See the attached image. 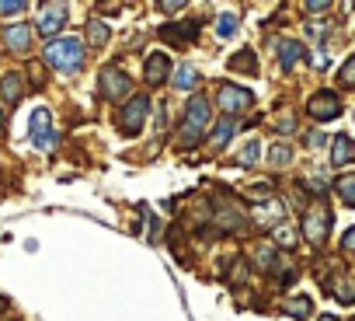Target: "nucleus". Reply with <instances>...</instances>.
Segmentation results:
<instances>
[{
    "instance_id": "nucleus-7",
    "label": "nucleus",
    "mask_w": 355,
    "mask_h": 321,
    "mask_svg": "<svg viewBox=\"0 0 355 321\" xmlns=\"http://www.w3.org/2000/svg\"><path fill=\"white\" fill-rule=\"evenodd\" d=\"M306 115H313L317 122H331V119H338V115H341V101H338V94H331V91L313 94V98L306 101Z\"/></svg>"
},
{
    "instance_id": "nucleus-36",
    "label": "nucleus",
    "mask_w": 355,
    "mask_h": 321,
    "mask_svg": "<svg viewBox=\"0 0 355 321\" xmlns=\"http://www.w3.org/2000/svg\"><path fill=\"white\" fill-rule=\"evenodd\" d=\"M341 248H345V252H348V255H352V252H355V227H348V234H345V238H341Z\"/></svg>"
},
{
    "instance_id": "nucleus-3",
    "label": "nucleus",
    "mask_w": 355,
    "mask_h": 321,
    "mask_svg": "<svg viewBox=\"0 0 355 321\" xmlns=\"http://www.w3.org/2000/svg\"><path fill=\"white\" fill-rule=\"evenodd\" d=\"M327 231H331V210H327V203H310L306 213H303V238L313 248H320L324 238H327Z\"/></svg>"
},
{
    "instance_id": "nucleus-6",
    "label": "nucleus",
    "mask_w": 355,
    "mask_h": 321,
    "mask_svg": "<svg viewBox=\"0 0 355 321\" xmlns=\"http://www.w3.org/2000/svg\"><path fill=\"white\" fill-rule=\"evenodd\" d=\"M32 143L39 150H53L56 147V133H53V115L49 108H35L32 112Z\"/></svg>"
},
{
    "instance_id": "nucleus-22",
    "label": "nucleus",
    "mask_w": 355,
    "mask_h": 321,
    "mask_svg": "<svg viewBox=\"0 0 355 321\" xmlns=\"http://www.w3.org/2000/svg\"><path fill=\"white\" fill-rule=\"evenodd\" d=\"M254 262H258V269H275V262H279V252H275V245H261L258 252H254Z\"/></svg>"
},
{
    "instance_id": "nucleus-14",
    "label": "nucleus",
    "mask_w": 355,
    "mask_h": 321,
    "mask_svg": "<svg viewBox=\"0 0 355 321\" xmlns=\"http://www.w3.org/2000/svg\"><path fill=\"white\" fill-rule=\"evenodd\" d=\"M282 213H286L282 203H275V199H261V203L254 206V224H258V227H268V224L282 220Z\"/></svg>"
},
{
    "instance_id": "nucleus-9",
    "label": "nucleus",
    "mask_w": 355,
    "mask_h": 321,
    "mask_svg": "<svg viewBox=\"0 0 355 321\" xmlns=\"http://www.w3.org/2000/svg\"><path fill=\"white\" fill-rule=\"evenodd\" d=\"M63 25H67V4L63 0H53V4L42 11V18H39V32L49 39V35L63 32Z\"/></svg>"
},
{
    "instance_id": "nucleus-24",
    "label": "nucleus",
    "mask_w": 355,
    "mask_h": 321,
    "mask_svg": "<svg viewBox=\"0 0 355 321\" xmlns=\"http://www.w3.org/2000/svg\"><path fill=\"white\" fill-rule=\"evenodd\" d=\"M196 84H199V74H196L192 67H182V70L174 74V88H182V91H192Z\"/></svg>"
},
{
    "instance_id": "nucleus-32",
    "label": "nucleus",
    "mask_w": 355,
    "mask_h": 321,
    "mask_svg": "<svg viewBox=\"0 0 355 321\" xmlns=\"http://www.w3.org/2000/svg\"><path fill=\"white\" fill-rule=\"evenodd\" d=\"M306 32H310V39H313V42H324L331 28H327V25H317V22H313V25H306Z\"/></svg>"
},
{
    "instance_id": "nucleus-31",
    "label": "nucleus",
    "mask_w": 355,
    "mask_h": 321,
    "mask_svg": "<svg viewBox=\"0 0 355 321\" xmlns=\"http://www.w3.org/2000/svg\"><path fill=\"white\" fill-rule=\"evenodd\" d=\"M338 81H341V84H355V56H352V60H348V63L341 67V74H338Z\"/></svg>"
},
{
    "instance_id": "nucleus-18",
    "label": "nucleus",
    "mask_w": 355,
    "mask_h": 321,
    "mask_svg": "<svg viewBox=\"0 0 355 321\" xmlns=\"http://www.w3.org/2000/svg\"><path fill=\"white\" fill-rule=\"evenodd\" d=\"M234 133H237V122H234V119H223V122H220V126L213 129V136H209V143H213L216 150H223V147L230 143V136H234Z\"/></svg>"
},
{
    "instance_id": "nucleus-28",
    "label": "nucleus",
    "mask_w": 355,
    "mask_h": 321,
    "mask_svg": "<svg viewBox=\"0 0 355 321\" xmlns=\"http://www.w3.org/2000/svg\"><path fill=\"white\" fill-rule=\"evenodd\" d=\"M275 241H279L282 248H293V245L300 241V234H296L293 227H286V224H279V227H275Z\"/></svg>"
},
{
    "instance_id": "nucleus-5",
    "label": "nucleus",
    "mask_w": 355,
    "mask_h": 321,
    "mask_svg": "<svg viewBox=\"0 0 355 321\" xmlns=\"http://www.w3.org/2000/svg\"><path fill=\"white\" fill-rule=\"evenodd\" d=\"M254 98H251V91H244V88H237V84H220V91H216V105L227 112V115H234V112H244L248 105H251Z\"/></svg>"
},
{
    "instance_id": "nucleus-23",
    "label": "nucleus",
    "mask_w": 355,
    "mask_h": 321,
    "mask_svg": "<svg viewBox=\"0 0 355 321\" xmlns=\"http://www.w3.org/2000/svg\"><path fill=\"white\" fill-rule=\"evenodd\" d=\"M334 192H338L345 203H352V206H355V175H341V179L334 182Z\"/></svg>"
},
{
    "instance_id": "nucleus-12",
    "label": "nucleus",
    "mask_w": 355,
    "mask_h": 321,
    "mask_svg": "<svg viewBox=\"0 0 355 321\" xmlns=\"http://www.w3.org/2000/svg\"><path fill=\"white\" fill-rule=\"evenodd\" d=\"M303 60H306V49H303L300 42H293V39H282V42H279V63H282L286 74L296 70Z\"/></svg>"
},
{
    "instance_id": "nucleus-20",
    "label": "nucleus",
    "mask_w": 355,
    "mask_h": 321,
    "mask_svg": "<svg viewBox=\"0 0 355 321\" xmlns=\"http://www.w3.org/2000/svg\"><path fill=\"white\" fill-rule=\"evenodd\" d=\"M108 39H112V32H108V25H105V22H98V18H94V22H91V25H87V42H91V46H98V49H101V46H105V42H108Z\"/></svg>"
},
{
    "instance_id": "nucleus-26",
    "label": "nucleus",
    "mask_w": 355,
    "mask_h": 321,
    "mask_svg": "<svg viewBox=\"0 0 355 321\" xmlns=\"http://www.w3.org/2000/svg\"><path fill=\"white\" fill-rule=\"evenodd\" d=\"M258 157H261V143L251 140V143L244 147V154H241V165H244V168H254V165H258Z\"/></svg>"
},
{
    "instance_id": "nucleus-39",
    "label": "nucleus",
    "mask_w": 355,
    "mask_h": 321,
    "mask_svg": "<svg viewBox=\"0 0 355 321\" xmlns=\"http://www.w3.org/2000/svg\"><path fill=\"white\" fill-rule=\"evenodd\" d=\"M320 321H338V318H334V314H324V318H320Z\"/></svg>"
},
{
    "instance_id": "nucleus-2",
    "label": "nucleus",
    "mask_w": 355,
    "mask_h": 321,
    "mask_svg": "<svg viewBox=\"0 0 355 321\" xmlns=\"http://www.w3.org/2000/svg\"><path fill=\"white\" fill-rule=\"evenodd\" d=\"M185 115L189 119H185L182 133H178V143H182V147H196L199 136H202V129L209 126V101H206V94H192Z\"/></svg>"
},
{
    "instance_id": "nucleus-38",
    "label": "nucleus",
    "mask_w": 355,
    "mask_h": 321,
    "mask_svg": "<svg viewBox=\"0 0 355 321\" xmlns=\"http://www.w3.org/2000/svg\"><path fill=\"white\" fill-rule=\"evenodd\" d=\"M324 143H327V140H324L320 133H310V147H324Z\"/></svg>"
},
{
    "instance_id": "nucleus-25",
    "label": "nucleus",
    "mask_w": 355,
    "mask_h": 321,
    "mask_svg": "<svg viewBox=\"0 0 355 321\" xmlns=\"http://www.w3.org/2000/svg\"><path fill=\"white\" fill-rule=\"evenodd\" d=\"M268 160H272V165H289V160H293V147L289 143H275L268 150Z\"/></svg>"
},
{
    "instance_id": "nucleus-10",
    "label": "nucleus",
    "mask_w": 355,
    "mask_h": 321,
    "mask_svg": "<svg viewBox=\"0 0 355 321\" xmlns=\"http://www.w3.org/2000/svg\"><path fill=\"white\" fill-rule=\"evenodd\" d=\"M167 77H171V56L167 53H150L146 56V84L160 88Z\"/></svg>"
},
{
    "instance_id": "nucleus-41",
    "label": "nucleus",
    "mask_w": 355,
    "mask_h": 321,
    "mask_svg": "<svg viewBox=\"0 0 355 321\" xmlns=\"http://www.w3.org/2000/svg\"><path fill=\"white\" fill-rule=\"evenodd\" d=\"M4 307H8V300H4V297H0V311H4Z\"/></svg>"
},
{
    "instance_id": "nucleus-16",
    "label": "nucleus",
    "mask_w": 355,
    "mask_h": 321,
    "mask_svg": "<svg viewBox=\"0 0 355 321\" xmlns=\"http://www.w3.org/2000/svg\"><path fill=\"white\" fill-rule=\"evenodd\" d=\"M0 94L8 98V105H18L21 94H25V81H21V74H8L4 81H0Z\"/></svg>"
},
{
    "instance_id": "nucleus-33",
    "label": "nucleus",
    "mask_w": 355,
    "mask_h": 321,
    "mask_svg": "<svg viewBox=\"0 0 355 321\" xmlns=\"http://www.w3.org/2000/svg\"><path fill=\"white\" fill-rule=\"evenodd\" d=\"M244 276H248V269H244V262H234V265H230V283L237 286V283H241Z\"/></svg>"
},
{
    "instance_id": "nucleus-13",
    "label": "nucleus",
    "mask_w": 355,
    "mask_h": 321,
    "mask_svg": "<svg viewBox=\"0 0 355 321\" xmlns=\"http://www.w3.org/2000/svg\"><path fill=\"white\" fill-rule=\"evenodd\" d=\"M352 157H355V143H352V136H348V133H338V136H334V147H331V165L341 168V165H348Z\"/></svg>"
},
{
    "instance_id": "nucleus-29",
    "label": "nucleus",
    "mask_w": 355,
    "mask_h": 321,
    "mask_svg": "<svg viewBox=\"0 0 355 321\" xmlns=\"http://www.w3.org/2000/svg\"><path fill=\"white\" fill-rule=\"evenodd\" d=\"M28 8V0H0V15H21Z\"/></svg>"
},
{
    "instance_id": "nucleus-19",
    "label": "nucleus",
    "mask_w": 355,
    "mask_h": 321,
    "mask_svg": "<svg viewBox=\"0 0 355 321\" xmlns=\"http://www.w3.org/2000/svg\"><path fill=\"white\" fill-rule=\"evenodd\" d=\"M324 290H331L341 304H355V283H352V279H334V283H324Z\"/></svg>"
},
{
    "instance_id": "nucleus-40",
    "label": "nucleus",
    "mask_w": 355,
    "mask_h": 321,
    "mask_svg": "<svg viewBox=\"0 0 355 321\" xmlns=\"http://www.w3.org/2000/svg\"><path fill=\"white\" fill-rule=\"evenodd\" d=\"M0 129H4V108H0Z\"/></svg>"
},
{
    "instance_id": "nucleus-34",
    "label": "nucleus",
    "mask_w": 355,
    "mask_h": 321,
    "mask_svg": "<svg viewBox=\"0 0 355 321\" xmlns=\"http://www.w3.org/2000/svg\"><path fill=\"white\" fill-rule=\"evenodd\" d=\"M157 4H160L167 15H174V11H182V8H185V0H157Z\"/></svg>"
},
{
    "instance_id": "nucleus-27",
    "label": "nucleus",
    "mask_w": 355,
    "mask_h": 321,
    "mask_svg": "<svg viewBox=\"0 0 355 321\" xmlns=\"http://www.w3.org/2000/svg\"><path fill=\"white\" fill-rule=\"evenodd\" d=\"M234 32H237V18H234V15H220V18H216V35H220V39H230Z\"/></svg>"
},
{
    "instance_id": "nucleus-30",
    "label": "nucleus",
    "mask_w": 355,
    "mask_h": 321,
    "mask_svg": "<svg viewBox=\"0 0 355 321\" xmlns=\"http://www.w3.org/2000/svg\"><path fill=\"white\" fill-rule=\"evenodd\" d=\"M331 4H334V0H306L303 8H306V15H324Z\"/></svg>"
},
{
    "instance_id": "nucleus-37",
    "label": "nucleus",
    "mask_w": 355,
    "mask_h": 321,
    "mask_svg": "<svg viewBox=\"0 0 355 321\" xmlns=\"http://www.w3.org/2000/svg\"><path fill=\"white\" fill-rule=\"evenodd\" d=\"M279 129H282V133H289V129H296V119H279Z\"/></svg>"
},
{
    "instance_id": "nucleus-11",
    "label": "nucleus",
    "mask_w": 355,
    "mask_h": 321,
    "mask_svg": "<svg viewBox=\"0 0 355 321\" xmlns=\"http://www.w3.org/2000/svg\"><path fill=\"white\" fill-rule=\"evenodd\" d=\"M199 25H202V22H189V25H164V28H160V39H164V42H171V46H189V42H196Z\"/></svg>"
},
{
    "instance_id": "nucleus-35",
    "label": "nucleus",
    "mask_w": 355,
    "mask_h": 321,
    "mask_svg": "<svg viewBox=\"0 0 355 321\" xmlns=\"http://www.w3.org/2000/svg\"><path fill=\"white\" fill-rule=\"evenodd\" d=\"M28 74H32L35 88H42V84H46V74H42V67H39V63H32V67H28Z\"/></svg>"
},
{
    "instance_id": "nucleus-17",
    "label": "nucleus",
    "mask_w": 355,
    "mask_h": 321,
    "mask_svg": "<svg viewBox=\"0 0 355 321\" xmlns=\"http://www.w3.org/2000/svg\"><path fill=\"white\" fill-rule=\"evenodd\" d=\"M230 70L254 77V74H258V63H254V49H237V53L230 56Z\"/></svg>"
},
{
    "instance_id": "nucleus-1",
    "label": "nucleus",
    "mask_w": 355,
    "mask_h": 321,
    "mask_svg": "<svg viewBox=\"0 0 355 321\" xmlns=\"http://www.w3.org/2000/svg\"><path fill=\"white\" fill-rule=\"evenodd\" d=\"M46 63L60 74H77L84 67V46L77 39H56L46 46Z\"/></svg>"
},
{
    "instance_id": "nucleus-15",
    "label": "nucleus",
    "mask_w": 355,
    "mask_h": 321,
    "mask_svg": "<svg viewBox=\"0 0 355 321\" xmlns=\"http://www.w3.org/2000/svg\"><path fill=\"white\" fill-rule=\"evenodd\" d=\"M4 42H8L11 53H25V49L32 46V28H28V25H11V28L4 32Z\"/></svg>"
},
{
    "instance_id": "nucleus-21",
    "label": "nucleus",
    "mask_w": 355,
    "mask_h": 321,
    "mask_svg": "<svg viewBox=\"0 0 355 321\" xmlns=\"http://www.w3.org/2000/svg\"><path fill=\"white\" fill-rule=\"evenodd\" d=\"M310 311H313L310 297H293V300L286 304V314H293L296 321H306V318H310Z\"/></svg>"
},
{
    "instance_id": "nucleus-4",
    "label": "nucleus",
    "mask_w": 355,
    "mask_h": 321,
    "mask_svg": "<svg viewBox=\"0 0 355 321\" xmlns=\"http://www.w3.org/2000/svg\"><path fill=\"white\" fill-rule=\"evenodd\" d=\"M146 112H150V101H146L143 94H136V98L122 108V115H119V129H122L125 136H139V129H143V122H146Z\"/></svg>"
},
{
    "instance_id": "nucleus-8",
    "label": "nucleus",
    "mask_w": 355,
    "mask_h": 321,
    "mask_svg": "<svg viewBox=\"0 0 355 321\" xmlns=\"http://www.w3.org/2000/svg\"><path fill=\"white\" fill-rule=\"evenodd\" d=\"M129 91H132V81H129L119 67H105V70H101V94H105V98L119 101V98H125Z\"/></svg>"
}]
</instances>
